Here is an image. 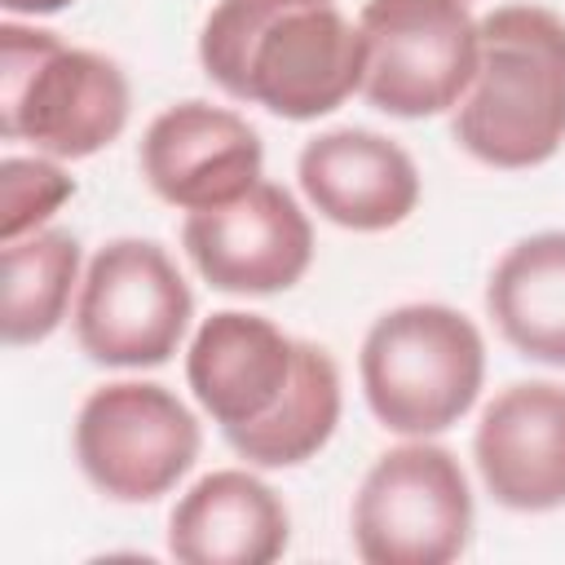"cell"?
<instances>
[{
  "label": "cell",
  "mask_w": 565,
  "mask_h": 565,
  "mask_svg": "<svg viewBox=\"0 0 565 565\" xmlns=\"http://www.w3.org/2000/svg\"><path fill=\"white\" fill-rule=\"evenodd\" d=\"M132 88L115 57L75 49L57 31L0 22V137L49 159H88L119 141Z\"/></svg>",
  "instance_id": "obj_3"
},
{
  "label": "cell",
  "mask_w": 565,
  "mask_h": 565,
  "mask_svg": "<svg viewBox=\"0 0 565 565\" xmlns=\"http://www.w3.org/2000/svg\"><path fill=\"white\" fill-rule=\"evenodd\" d=\"M486 494L508 512L565 508V384L516 380L490 397L472 433Z\"/></svg>",
  "instance_id": "obj_12"
},
{
  "label": "cell",
  "mask_w": 565,
  "mask_h": 565,
  "mask_svg": "<svg viewBox=\"0 0 565 565\" xmlns=\"http://www.w3.org/2000/svg\"><path fill=\"white\" fill-rule=\"evenodd\" d=\"M194 318V296L177 260L154 238H110L84 265L71 309L75 344L88 362L146 371L172 362Z\"/></svg>",
  "instance_id": "obj_6"
},
{
  "label": "cell",
  "mask_w": 565,
  "mask_h": 565,
  "mask_svg": "<svg viewBox=\"0 0 565 565\" xmlns=\"http://www.w3.org/2000/svg\"><path fill=\"white\" fill-rule=\"evenodd\" d=\"M75 194L62 159L49 154H9L0 163V238L13 243L22 234L44 230L57 207Z\"/></svg>",
  "instance_id": "obj_18"
},
{
  "label": "cell",
  "mask_w": 565,
  "mask_h": 565,
  "mask_svg": "<svg viewBox=\"0 0 565 565\" xmlns=\"http://www.w3.org/2000/svg\"><path fill=\"white\" fill-rule=\"evenodd\" d=\"M199 66L225 97L309 124L362 93L366 44L335 0H216Z\"/></svg>",
  "instance_id": "obj_1"
},
{
  "label": "cell",
  "mask_w": 565,
  "mask_h": 565,
  "mask_svg": "<svg viewBox=\"0 0 565 565\" xmlns=\"http://www.w3.org/2000/svg\"><path fill=\"white\" fill-rule=\"evenodd\" d=\"M75 463L110 503H154L177 490L203 450L194 411L154 380L93 388L75 415Z\"/></svg>",
  "instance_id": "obj_8"
},
{
  "label": "cell",
  "mask_w": 565,
  "mask_h": 565,
  "mask_svg": "<svg viewBox=\"0 0 565 565\" xmlns=\"http://www.w3.org/2000/svg\"><path fill=\"white\" fill-rule=\"evenodd\" d=\"M459 150L499 172H525L565 146V18L543 4H499L481 18L477 75L455 106Z\"/></svg>",
  "instance_id": "obj_2"
},
{
  "label": "cell",
  "mask_w": 565,
  "mask_h": 565,
  "mask_svg": "<svg viewBox=\"0 0 565 565\" xmlns=\"http://www.w3.org/2000/svg\"><path fill=\"white\" fill-rule=\"evenodd\" d=\"M287 543V503L252 468L199 477L168 516V552L181 565H269Z\"/></svg>",
  "instance_id": "obj_14"
},
{
  "label": "cell",
  "mask_w": 565,
  "mask_h": 565,
  "mask_svg": "<svg viewBox=\"0 0 565 565\" xmlns=\"http://www.w3.org/2000/svg\"><path fill=\"white\" fill-rule=\"evenodd\" d=\"M296 181L305 203L353 234L397 230L419 207V168L384 132L371 128H331L300 146Z\"/></svg>",
  "instance_id": "obj_13"
},
{
  "label": "cell",
  "mask_w": 565,
  "mask_h": 565,
  "mask_svg": "<svg viewBox=\"0 0 565 565\" xmlns=\"http://www.w3.org/2000/svg\"><path fill=\"white\" fill-rule=\"evenodd\" d=\"M340 411H344V384L335 358L322 344L300 340L296 380L278 402V411L225 441L238 459H247V468H300L335 437Z\"/></svg>",
  "instance_id": "obj_17"
},
{
  "label": "cell",
  "mask_w": 565,
  "mask_h": 565,
  "mask_svg": "<svg viewBox=\"0 0 565 565\" xmlns=\"http://www.w3.org/2000/svg\"><path fill=\"white\" fill-rule=\"evenodd\" d=\"M9 18H49V13H62L71 9L75 0H0Z\"/></svg>",
  "instance_id": "obj_19"
},
{
  "label": "cell",
  "mask_w": 565,
  "mask_h": 565,
  "mask_svg": "<svg viewBox=\"0 0 565 565\" xmlns=\"http://www.w3.org/2000/svg\"><path fill=\"white\" fill-rule=\"evenodd\" d=\"M137 163L168 207L203 212L247 194L265 177V146L238 110L185 97L150 119Z\"/></svg>",
  "instance_id": "obj_10"
},
{
  "label": "cell",
  "mask_w": 565,
  "mask_h": 565,
  "mask_svg": "<svg viewBox=\"0 0 565 565\" xmlns=\"http://www.w3.org/2000/svg\"><path fill=\"white\" fill-rule=\"evenodd\" d=\"M349 530L366 565H450L472 539V490L459 459L428 437L384 450L353 494Z\"/></svg>",
  "instance_id": "obj_5"
},
{
  "label": "cell",
  "mask_w": 565,
  "mask_h": 565,
  "mask_svg": "<svg viewBox=\"0 0 565 565\" xmlns=\"http://www.w3.org/2000/svg\"><path fill=\"white\" fill-rule=\"evenodd\" d=\"M358 31L362 97L380 115L433 119L463 102L481 57V18L468 0H366Z\"/></svg>",
  "instance_id": "obj_7"
},
{
  "label": "cell",
  "mask_w": 565,
  "mask_h": 565,
  "mask_svg": "<svg viewBox=\"0 0 565 565\" xmlns=\"http://www.w3.org/2000/svg\"><path fill=\"white\" fill-rule=\"evenodd\" d=\"M300 340L265 313L221 309L199 322L185 349V384L221 437L256 428L296 380Z\"/></svg>",
  "instance_id": "obj_11"
},
{
  "label": "cell",
  "mask_w": 565,
  "mask_h": 565,
  "mask_svg": "<svg viewBox=\"0 0 565 565\" xmlns=\"http://www.w3.org/2000/svg\"><path fill=\"white\" fill-rule=\"evenodd\" d=\"M358 380L371 415L397 437H437L481 397L486 340L450 305L415 300L380 313L358 349Z\"/></svg>",
  "instance_id": "obj_4"
},
{
  "label": "cell",
  "mask_w": 565,
  "mask_h": 565,
  "mask_svg": "<svg viewBox=\"0 0 565 565\" xmlns=\"http://www.w3.org/2000/svg\"><path fill=\"white\" fill-rule=\"evenodd\" d=\"M486 313L521 358L565 371V230L516 238L499 256Z\"/></svg>",
  "instance_id": "obj_15"
},
{
  "label": "cell",
  "mask_w": 565,
  "mask_h": 565,
  "mask_svg": "<svg viewBox=\"0 0 565 565\" xmlns=\"http://www.w3.org/2000/svg\"><path fill=\"white\" fill-rule=\"evenodd\" d=\"M79 238L71 230L44 225L4 243V300L0 331L9 349H26L49 340L79 296Z\"/></svg>",
  "instance_id": "obj_16"
},
{
  "label": "cell",
  "mask_w": 565,
  "mask_h": 565,
  "mask_svg": "<svg viewBox=\"0 0 565 565\" xmlns=\"http://www.w3.org/2000/svg\"><path fill=\"white\" fill-rule=\"evenodd\" d=\"M181 247L212 291L278 296L309 274L313 225L282 185L260 177L247 194L221 207L185 212Z\"/></svg>",
  "instance_id": "obj_9"
}]
</instances>
